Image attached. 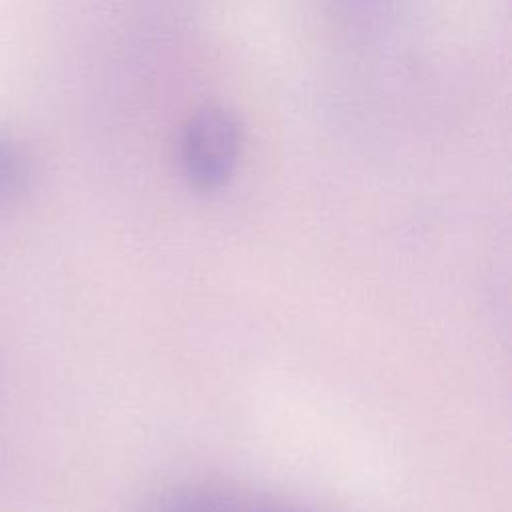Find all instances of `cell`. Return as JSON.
Listing matches in <instances>:
<instances>
[{"instance_id": "cell-1", "label": "cell", "mask_w": 512, "mask_h": 512, "mask_svg": "<svg viewBox=\"0 0 512 512\" xmlns=\"http://www.w3.org/2000/svg\"><path fill=\"white\" fill-rule=\"evenodd\" d=\"M242 146V128L224 106H204L184 126L180 164L188 184L200 192L222 188L234 174Z\"/></svg>"}, {"instance_id": "cell-2", "label": "cell", "mask_w": 512, "mask_h": 512, "mask_svg": "<svg viewBox=\"0 0 512 512\" xmlns=\"http://www.w3.org/2000/svg\"><path fill=\"white\" fill-rule=\"evenodd\" d=\"M146 512H326L304 500L252 488L192 482L156 494Z\"/></svg>"}, {"instance_id": "cell-3", "label": "cell", "mask_w": 512, "mask_h": 512, "mask_svg": "<svg viewBox=\"0 0 512 512\" xmlns=\"http://www.w3.org/2000/svg\"><path fill=\"white\" fill-rule=\"evenodd\" d=\"M24 168L22 162L12 156L4 146H0V204L12 200L20 194L24 186Z\"/></svg>"}]
</instances>
